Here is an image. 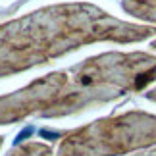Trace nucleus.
I'll list each match as a JSON object with an SVG mask.
<instances>
[{
    "label": "nucleus",
    "mask_w": 156,
    "mask_h": 156,
    "mask_svg": "<svg viewBox=\"0 0 156 156\" xmlns=\"http://www.w3.org/2000/svg\"><path fill=\"white\" fill-rule=\"evenodd\" d=\"M156 79V58L145 52H108L44 75L21 91L0 97V125L31 114L68 116L83 108L141 91Z\"/></svg>",
    "instance_id": "f257e3e1"
},
{
    "label": "nucleus",
    "mask_w": 156,
    "mask_h": 156,
    "mask_svg": "<svg viewBox=\"0 0 156 156\" xmlns=\"http://www.w3.org/2000/svg\"><path fill=\"white\" fill-rule=\"evenodd\" d=\"M156 33L85 2L56 4L0 25V77L17 73L97 41L133 43Z\"/></svg>",
    "instance_id": "f03ea898"
},
{
    "label": "nucleus",
    "mask_w": 156,
    "mask_h": 156,
    "mask_svg": "<svg viewBox=\"0 0 156 156\" xmlns=\"http://www.w3.org/2000/svg\"><path fill=\"white\" fill-rule=\"evenodd\" d=\"M156 145V116L127 112L68 131L56 156H114Z\"/></svg>",
    "instance_id": "7ed1b4c3"
},
{
    "label": "nucleus",
    "mask_w": 156,
    "mask_h": 156,
    "mask_svg": "<svg viewBox=\"0 0 156 156\" xmlns=\"http://www.w3.org/2000/svg\"><path fill=\"white\" fill-rule=\"evenodd\" d=\"M122 6L127 14L156 23V0H123Z\"/></svg>",
    "instance_id": "20e7f679"
},
{
    "label": "nucleus",
    "mask_w": 156,
    "mask_h": 156,
    "mask_svg": "<svg viewBox=\"0 0 156 156\" xmlns=\"http://www.w3.org/2000/svg\"><path fill=\"white\" fill-rule=\"evenodd\" d=\"M8 156H54L52 147L44 145V143H25V145L16 147Z\"/></svg>",
    "instance_id": "39448f33"
},
{
    "label": "nucleus",
    "mask_w": 156,
    "mask_h": 156,
    "mask_svg": "<svg viewBox=\"0 0 156 156\" xmlns=\"http://www.w3.org/2000/svg\"><path fill=\"white\" fill-rule=\"evenodd\" d=\"M147 98H151V100H156V89H154V91H151V93H147Z\"/></svg>",
    "instance_id": "423d86ee"
},
{
    "label": "nucleus",
    "mask_w": 156,
    "mask_h": 156,
    "mask_svg": "<svg viewBox=\"0 0 156 156\" xmlns=\"http://www.w3.org/2000/svg\"><path fill=\"white\" fill-rule=\"evenodd\" d=\"M0 147H2V137H0Z\"/></svg>",
    "instance_id": "0eeeda50"
}]
</instances>
